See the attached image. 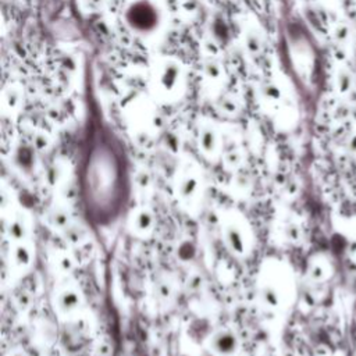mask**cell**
Here are the masks:
<instances>
[{"label": "cell", "instance_id": "obj_16", "mask_svg": "<svg viewBox=\"0 0 356 356\" xmlns=\"http://www.w3.org/2000/svg\"><path fill=\"white\" fill-rule=\"evenodd\" d=\"M202 277L199 274H192L187 281V290L191 292H196L199 291L202 288Z\"/></svg>", "mask_w": 356, "mask_h": 356}, {"label": "cell", "instance_id": "obj_12", "mask_svg": "<svg viewBox=\"0 0 356 356\" xmlns=\"http://www.w3.org/2000/svg\"><path fill=\"white\" fill-rule=\"evenodd\" d=\"M195 252H196V249H195L194 243L191 242V241H184V242L180 243L177 251L178 258L184 260V262L192 259L195 256Z\"/></svg>", "mask_w": 356, "mask_h": 356}, {"label": "cell", "instance_id": "obj_18", "mask_svg": "<svg viewBox=\"0 0 356 356\" xmlns=\"http://www.w3.org/2000/svg\"><path fill=\"white\" fill-rule=\"evenodd\" d=\"M97 353H99V356H110L113 353V351H112V346L109 342H102L97 348Z\"/></svg>", "mask_w": 356, "mask_h": 356}, {"label": "cell", "instance_id": "obj_2", "mask_svg": "<svg viewBox=\"0 0 356 356\" xmlns=\"http://www.w3.org/2000/svg\"><path fill=\"white\" fill-rule=\"evenodd\" d=\"M239 341L231 330H219L209 338V348L217 356H232L238 351Z\"/></svg>", "mask_w": 356, "mask_h": 356}, {"label": "cell", "instance_id": "obj_15", "mask_svg": "<svg viewBox=\"0 0 356 356\" xmlns=\"http://www.w3.org/2000/svg\"><path fill=\"white\" fill-rule=\"evenodd\" d=\"M156 294L159 299L162 301H168L170 297H171V287L168 282H164V281H160L156 284Z\"/></svg>", "mask_w": 356, "mask_h": 356}, {"label": "cell", "instance_id": "obj_14", "mask_svg": "<svg viewBox=\"0 0 356 356\" xmlns=\"http://www.w3.org/2000/svg\"><path fill=\"white\" fill-rule=\"evenodd\" d=\"M302 237V231L301 227L295 224V223H290L286 226V238L291 242H298Z\"/></svg>", "mask_w": 356, "mask_h": 356}, {"label": "cell", "instance_id": "obj_6", "mask_svg": "<svg viewBox=\"0 0 356 356\" xmlns=\"http://www.w3.org/2000/svg\"><path fill=\"white\" fill-rule=\"evenodd\" d=\"M81 305V297L80 294L73 288H65L60 292L57 297V308L63 314H70L76 312Z\"/></svg>", "mask_w": 356, "mask_h": 356}, {"label": "cell", "instance_id": "obj_7", "mask_svg": "<svg viewBox=\"0 0 356 356\" xmlns=\"http://www.w3.org/2000/svg\"><path fill=\"white\" fill-rule=\"evenodd\" d=\"M61 234H63L65 242L70 243V245H82L89 239V231H88L87 227L81 224V223L71 222L61 231Z\"/></svg>", "mask_w": 356, "mask_h": 356}, {"label": "cell", "instance_id": "obj_11", "mask_svg": "<svg viewBox=\"0 0 356 356\" xmlns=\"http://www.w3.org/2000/svg\"><path fill=\"white\" fill-rule=\"evenodd\" d=\"M13 260L20 269H27L32 263V252L29 246L22 242L17 243L13 248Z\"/></svg>", "mask_w": 356, "mask_h": 356}, {"label": "cell", "instance_id": "obj_3", "mask_svg": "<svg viewBox=\"0 0 356 356\" xmlns=\"http://www.w3.org/2000/svg\"><path fill=\"white\" fill-rule=\"evenodd\" d=\"M155 81L157 82L160 91L171 95L177 91V87H180V68L171 63L163 64L162 68H159L155 74Z\"/></svg>", "mask_w": 356, "mask_h": 356}, {"label": "cell", "instance_id": "obj_17", "mask_svg": "<svg viewBox=\"0 0 356 356\" xmlns=\"http://www.w3.org/2000/svg\"><path fill=\"white\" fill-rule=\"evenodd\" d=\"M57 266H59V269L61 270L63 273H68V271L73 270V260H71L68 256L63 255L59 259V262H57Z\"/></svg>", "mask_w": 356, "mask_h": 356}, {"label": "cell", "instance_id": "obj_13", "mask_svg": "<svg viewBox=\"0 0 356 356\" xmlns=\"http://www.w3.org/2000/svg\"><path fill=\"white\" fill-rule=\"evenodd\" d=\"M309 275H310L312 280L322 281L327 277V269H326V266H324L323 263L314 262V263H312L310 267H309Z\"/></svg>", "mask_w": 356, "mask_h": 356}, {"label": "cell", "instance_id": "obj_4", "mask_svg": "<svg viewBox=\"0 0 356 356\" xmlns=\"http://www.w3.org/2000/svg\"><path fill=\"white\" fill-rule=\"evenodd\" d=\"M153 224H155L153 213L145 207L135 210L131 216V228L134 230V232L140 235L149 234L153 228Z\"/></svg>", "mask_w": 356, "mask_h": 356}, {"label": "cell", "instance_id": "obj_9", "mask_svg": "<svg viewBox=\"0 0 356 356\" xmlns=\"http://www.w3.org/2000/svg\"><path fill=\"white\" fill-rule=\"evenodd\" d=\"M199 189V178L195 174H187L185 177L180 181L178 185V194L183 199H191L194 198Z\"/></svg>", "mask_w": 356, "mask_h": 356}, {"label": "cell", "instance_id": "obj_10", "mask_svg": "<svg viewBox=\"0 0 356 356\" xmlns=\"http://www.w3.org/2000/svg\"><path fill=\"white\" fill-rule=\"evenodd\" d=\"M28 231H29V226H28L27 217H16L9 226V235L16 242H22L27 238Z\"/></svg>", "mask_w": 356, "mask_h": 356}, {"label": "cell", "instance_id": "obj_5", "mask_svg": "<svg viewBox=\"0 0 356 356\" xmlns=\"http://www.w3.org/2000/svg\"><path fill=\"white\" fill-rule=\"evenodd\" d=\"M46 222L52 228L63 231L65 227L68 226L73 220H71L70 211L67 210V207L61 205L52 206L46 213Z\"/></svg>", "mask_w": 356, "mask_h": 356}, {"label": "cell", "instance_id": "obj_8", "mask_svg": "<svg viewBox=\"0 0 356 356\" xmlns=\"http://www.w3.org/2000/svg\"><path fill=\"white\" fill-rule=\"evenodd\" d=\"M199 148L205 155H215L217 151V135L210 127H203L199 131Z\"/></svg>", "mask_w": 356, "mask_h": 356}, {"label": "cell", "instance_id": "obj_1", "mask_svg": "<svg viewBox=\"0 0 356 356\" xmlns=\"http://www.w3.org/2000/svg\"><path fill=\"white\" fill-rule=\"evenodd\" d=\"M224 238L231 252L235 255L246 254L251 241L242 222L237 219H231L230 222H227L224 226Z\"/></svg>", "mask_w": 356, "mask_h": 356}]
</instances>
